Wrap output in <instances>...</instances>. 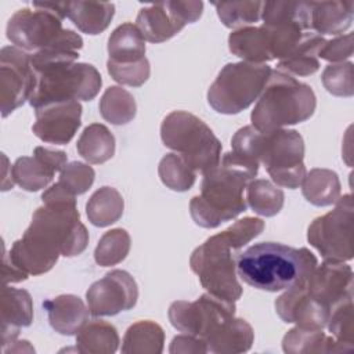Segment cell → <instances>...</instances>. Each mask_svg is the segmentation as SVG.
<instances>
[{"instance_id":"obj_35","label":"cell","mask_w":354,"mask_h":354,"mask_svg":"<svg viewBox=\"0 0 354 354\" xmlns=\"http://www.w3.org/2000/svg\"><path fill=\"white\" fill-rule=\"evenodd\" d=\"M98 109L106 122L116 126L127 124L137 113L134 97L120 86H111L104 91Z\"/></svg>"},{"instance_id":"obj_28","label":"cell","mask_w":354,"mask_h":354,"mask_svg":"<svg viewBox=\"0 0 354 354\" xmlns=\"http://www.w3.org/2000/svg\"><path fill=\"white\" fill-rule=\"evenodd\" d=\"M115 15V6L108 1H68V18L83 33L104 32Z\"/></svg>"},{"instance_id":"obj_2","label":"cell","mask_w":354,"mask_h":354,"mask_svg":"<svg viewBox=\"0 0 354 354\" xmlns=\"http://www.w3.org/2000/svg\"><path fill=\"white\" fill-rule=\"evenodd\" d=\"M264 230V221L257 217H243L223 232L212 235L198 246L191 257V270L201 285L212 295L236 301L242 295L238 281L236 259L241 249Z\"/></svg>"},{"instance_id":"obj_22","label":"cell","mask_w":354,"mask_h":354,"mask_svg":"<svg viewBox=\"0 0 354 354\" xmlns=\"http://www.w3.org/2000/svg\"><path fill=\"white\" fill-rule=\"evenodd\" d=\"M282 350L288 354H319V353H351L354 346L337 342L322 329L295 326L282 339Z\"/></svg>"},{"instance_id":"obj_39","label":"cell","mask_w":354,"mask_h":354,"mask_svg":"<svg viewBox=\"0 0 354 354\" xmlns=\"http://www.w3.org/2000/svg\"><path fill=\"white\" fill-rule=\"evenodd\" d=\"M217 10V15L224 26L231 29L246 28L256 24L261 18L263 1H221L213 3Z\"/></svg>"},{"instance_id":"obj_5","label":"cell","mask_w":354,"mask_h":354,"mask_svg":"<svg viewBox=\"0 0 354 354\" xmlns=\"http://www.w3.org/2000/svg\"><path fill=\"white\" fill-rule=\"evenodd\" d=\"M317 264V257L307 248L260 242L239 253L236 274L252 288L279 292L304 282Z\"/></svg>"},{"instance_id":"obj_8","label":"cell","mask_w":354,"mask_h":354,"mask_svg":"<svg viewBox=\"0 0 354 354\" xmlns=\"http://www.w3.org/2000/svg\"><path fill=\"white\" fill-rule=\"evenodd\" d=\"M163 144L181 155L196 173H207L221 159V142L212 129L187 111L170 112L160 124Z\"/></svg>"},{"instance_id":"obj_20","label":"cell","mask_w":354,"mask_h":354,"mask_svg":"<svg viewBox=\"0 0 354 354\" xmlns=\"http://www.w3.org/2000/svg\"><path fill=\"white\" fill-rule=\"evenodd\" d=\"M1 313V347L17 340L19 329L33 321V301L28 290L4 285L0 300Z\"/></svg>"},{"instance_id":"obj_44","label":"cell","mask_w":354,"mask_h":354,"mask_svg":"<svg viewBox=\"0 0 354 354\" xmlns=\"http://www.w3.org/2000/svg\"><path fill=\"white\" fill-rule=\"evenodd\" d=\"M353 39H354V35L347 33L344 36L342 35V36H336L332 40H326L325 46L319 53V57L322 59H326L335 64L343 62L344 59L353 55V44H354Z\"/></svg>"},{"instance_id":"obj_43","label":"cell","mask_w":354,"mask_h":354,"mask_svg":"<svg viewBox=\"0 0 354 354\" xmlns=\"http://www.w3.org/2000/svg\"><path fill=\"white\" fill-rule=\"evenodd\" d=\"M106 69L115 82L131 87L142 86L148 80L151 73L149 62L147 58L133 64H119L108 59Z\"/></svg>"},{"instance_id":"obj_38","label":"cell","mask_w":354,"mask_h":354,"mask_svg":"<svg viewBox=\"0 0 354 354\" xmlns=\"http://www.w3.org/2000/svg\"><path fill=\"white\" fill-rule=\"evenodd\" d=\"M130 235L123 228L106 231L98 241L94 250V260L101 267H111L122 263L130 250Z\"/></svg>"},{"instance_id":"obj_34","label":"cell","mask_w":354,"mask_h":354,"mask_svg":"<svg viewBox=\"0 0 354 354\" xmlns=\"http://www.w3.org/2000/svg\"><path fill=\"white\" fill-rule=\"evenodd\" d=\"M165 332L152 321H138L129 326L122 342L126 354H160L163 351Z\"/></svg>"},{"instance_id":"obj_40","label":"cell","mask_w":354,"mask_h":354,"mask_svg":"<svg viewBox=\"0 0 354 354\" xmlns=\"http://www.w3.org/2000/svg\"><path fill=\"white\" fill-rule=\"evenodd\" d=\"M353 68V62L328 65L321 76L322 84L326 88V91L336 97H351L354 94Z\"/></svg>"},{"instance_id":"obj_29","label":"cell","mask_w":354,"mask_h":354,"mask_svg":"<svg viewBox=\"0 0 354 354\" xmlns=\"http://www.w3.org/2000/svg\"><path fill=\"white\" fill-rule=\"evenodd\" d=\"M109 59L119 64H133L145 58V39L140 29L124 22L119 25L108 39Z\"/></svg>"},{"instance_id":"obj_37","label":"cell","mask_w":354,"mask_h":354,"mask_svg":"<svg viewBox=\"0 0 354 354\" xmlns=\"http://www.w3.org/2000/svg\"><path fill=\"white\" fill-rule=\"evenodd\" d=\"M158 174L167 188L177 192L188 191L196 180V171H194L184 158L176 152L166 153L160 159Z\"/></svg>"},{"instance_id":"obj_45","label":"cell","mask_w":354,"mask_h":354,"mask_svg":"<svg viewBox=\"0 0 354 354\" xmlns=\"http://www.w3.org/2000/svg\"><path fill=\"white\" fill-rule=\"evenodd\" d=\"M169 351L171 354H205L207 353V346L202 337L184 333L173 337Z\"/></svg>"},{"instance_id":"obj_16","label":"cell","mask_w":354,"mask_h":354,"mask_svg":"<svg viewBox=\"0 0 354 354\" xmlns=\"http://www.w3.org/2000/svg\"><path fill=\"white\" fill-rule=\"evenodd\" d=\"M306 292L332 311L340 301L353 297V270L343 261L324 260L303 282Z\"/></svg>"},{"instance_id":"obj_6","label":"cell","mask_w":354,"mask_h":354,"mask_svg":"<svg viewBox=\"0 0 354 354\" xmlns=\"http://www.w3.org/2000/svg\"><path fill=\"white\" fill-rule=\"evenodd\" d=\"M315 106L317 98L308 84L275 69L250 113L252 126L270 131L297 124L310 119Z\"/></svg>"},{"instance_id":"obj_24","label":"cell","mask_w":354,"mask_h":354,"mask_svg":"<svg viewBox=\"0 0 354 354\" xmlns=\"http://www.w3.org/2000/svg\"><path fill=\"white\" fill-rule=\"evenodd\" d=\"M326 40L315 32H304L293 48L283 59L278 61L277 69L296 76H310L319 69V53Z\"/></svg>"},{"instance_id":"obj_46","label":"cell","mask_w":354,"mask_h":354,"mask_svg":"<svg viewBox=\"0 0 354 354\" xmlns=\"http://www.w3.org/2000/svg\"><path fill=\"white\" fill-rule=\"evenodd\" d=\"M28 277L29 275L26 272H24L21 268H18L10 260V256L6 253V249L3 246V282H4V285L25 281V279H28Z\"/></svg>"},{"instance_id":"obj_1","label":"cell","mask_w":354,"mask_h":354,"mask_svg":"<svg viewBox=\"0 0 354 354\" xmlns=\"http://www.w3.org/2000/svg\"><path fill=\"white\" fill-rule=\"evenodd\" d=\"M88 231L80 221L76 201L43 202L32 216L24 235L10 249V260L28 275L50 271L59 256L84 252Z\"/></svg>"},{"instance_id":"obj_14","label":"cell","mask_w":354,"mask_h":354,"mask_svg":"<svg viewBox=\"0 0 354 354\" xmlns=\"http://www.w3.org/2000/svg\"><path fill=\"white\" fill-rule=\"evenodd\" d=\"M35 83L30 54L7 46L0 51V109L6 118L29 101Z\"/></svg>"},{"instance_id":"obj_26","label":"cell","mask_w":354,"mask_h":354,"mask_svg":"<svg viewBox=\"0 0 354 354\" xmlns=\"http://www.w3.org/2000/svg\"><path fill=\"white\" fill-rule=\"evenodd\" d=\"M254 332L250 324L242 318L232 317L216 333L207 337V353L214 354H238L252 347Z\"/></svg>"},{"instance_id":"obj_21","label":"cell","mask_w":354,"mask_h":354,"mask_svg":"<svg viewBox=\"0 0 354 354\" xmlns=\"http://www.w3.org/2000/svg\"><path fill=\"white\" fill-rule=\"evenodd\" d=\"M51 328L59 335L72 336L88 321L90 310L76 295H59L43 301Z\"/></svg>"},{"instance_id":"obj_3","label":"cell","mask_w":354,"mask_h":354,"mask_svg":"<svg viewBox=\"0 0 354 354\" xmlns=\"http://www.w3.org/2000/svg\"><path fill=\"white\" fill-rule=\"evenodd\" d=\"M257 171V163L232 151L224 153L220 163L203 174L201 194L189 202V213L195 224L216 228L245 212L248 203L243 191Z\"/></svg>"},{"instance_id":"obj_4","label":"cell","mask_w":354,"mask_h":354,"mask_svg":"<svg viewBox=\"0 0 354 354\" xmlns=\"http://www.w3.org/2000/svg\"><path fill=\"white\" fill-rule=\"evenodd\" d=\"M231 147L239 156L261 163L279 187L299 188L306 177L304 141L296 130L260 131L253 126H245L232 136Z\"/></svg>"},{"instance_id":"obj_13","label":"cell","mask_w":354,"mask_h":354,"mask_svg":"<svg viewBox=\"0 0 354 354\" xmlns=\"http://www.w3.org/2000/svg\"><path fill=\"white\" fill-rule=\"evenodd\" d=\"M203 11V3L196 0H166L142 7L136 18V26L151 43H163L177 35L187 24L196 22Z\"/></svg>"},{"instance_id":"obj_36","label":"cell","mask_w":354,"mask_h":354,"mask_svg":"<svg viewBox=\"0 0 354 354\" xmlns=\"http://www.w3.org/2000/svg\"><path fill=\"white\" fill-rule=\"evenodd\" d=\"M283 191L268 180H252L246 187V202L260 216L272 217L278 214L283 206Z\"/></svg>"},{"instance_id":"obj_7","label":"cell","mask_w":354,"mask_h":354,"mask_svg":"<svg viewBox=\"0 0 354 354\" xmlns=\"http://www.w3.org/2000/svg\"><path fill=\"white\" fill-rule=\"evenodd\" d=\"M33 72L29 104L35 109L55 102L91 101L102 84L100 72L84 62H51L35 66Z\"/></svg>"},{"instance_id":"obj_25","label":"cell","mask_w":354,"mask_h":354,"mask_svg":"<svg viewBox=\"0 0 354 354\" xmlns=\"http://www.w3.org/2000/svg\"><path fill=\"white\" fill-rule=\"evenodd\" d=\"M353 15V1H311V29L319 36L343 33L351 26Z\"/></svg>"},{"instance_id":"obj_10","label":"cell","mask_w":354,"mask_h":354,"mask_svg":"<svg viewBox=\"0 0 354 354\" xmlns=\"http://www.w3.org/2000/svg\"><path fill=\"white\" fill-rule=\"evenodd\" d=\"M271 72L267 64H227L207 90L209 105L224 115L242 112L261 95Z\"/></svg>"},{"instance_id":"obj_33","label":"cell","mask_w":354,"mask_h":354,"mask_svg":"<svg viewBox=\"0 0 354 354\" xmlns=\"http://www.w3.org/2000/svg\"><path fill=\"white\" fill-rule=\"evenodd\" d=\"M124 209V201L120 192L113 187L98 188L86 203L88 221L95 227H108L116 223Z\"/></svg>"},{"instance_id":"obj_15","label":"cell","mask_w":354,"mask_h":354,"mask_svg":"<svg viewBox=\"0 0 354 354\" xmlns=\"http://www.w3.org/2000/svg\"><path fill=\"white\" fill-rule=\"evenodd\" d=\"M138 286L124 270H112L91 283L86 292L90 314L94 317L116 315L137 304Z\"/></svg>"},{"instance_id":"obj_41","label":"cell","mask_w":354,"mask_h":354,"mask_svg":"<svg viewBox=\"0 0 354 354\" xmlns=\"http://www.w3.org/2000/svg\"><path fill=\"white\" fill-rule=\"evenodd\" d=\"M330 335L342 343L354 346V322H353V297H348L335 306L330 311L328 324Z\"/></svg>"},{"instance_id":"obj_31","label":"cell","mask_w":354,"mask_h":354,"mask_svg":"<svg viewBox=\"0 0 354 354\" xmlns=\"http://www.w3.org/2000/svg\"><path fill=\"white\" fill-rule=\"evenodd\" d=\"M301 192L314 206H330L342 194L339 176L329 169H311L301 183Z\"/></svg>"},{"instance_id":"obj_23","label":"cell","mask_w":354,"mask_h":354,"mask_svg":"<svg viewBox=\"0 0 354 354\" xmlns=\"http://www.w3.org/2000/svg\"><path fill=\"white\" fill-rule=\"evenodd\" d=\"M230 51L252 64H266L272 61L270 33L266 26H246L236 29L228 36Z\"/></svg>"},{"instance_id":"obj_9","label":"cell","mask_w":354,"mask_h":354,"mask_svg":"<svg viewBox=\"0 0 354 354\" xmlns=\"http://www.w3.org/2000/svg\"><path fill=\"white\" fill-rule=\"evenodd\" d=\"M15 47L33 54L41 50L79 51L83 47L80 35L62 28V19L54 12L33 7L21 8L8 19L6 29Z\"/></svg>"},{"instance_id":"obj_42","label":"cell","mask_w":354,"mask_h":354,"mask_svg":"<svg viewBox=\"0 0 354 354\" xmlns=\"http://www.w3.org/2000/svg\"><path fill=\"white\" fill-rule=\"evenodd\" d=\"M95 171L91 166L83 162H71L61 170L58 184H61L68 192L77 196L84 194L94 183Z\"/></svg>"},{"instance_id":"obj_11","label":"cell","mask_w":354,"mask_h":354,"mask_svg":"<svg viewBox=\"0 0 354 354\" xmlns=\"http://www.w3.org/2000/svg\"><path fill=\"white\" fill-rule=\"evenodd\" d=\"M335 205L333 210L313 220L307 230V241L324 260L344 263L353 259L354 203L351 194L340 196Z\"/></svg>"},{"instance_id":"obj_12","label":"cell","mask_w":354,"mask_h":354,"mask_svg":"<svg viewBox=\"0 0 354 354\" xmlns=\"http://www.w3.org/2000/svg\"><path fill=\"white\" fill-rule=\"evenodd\" d=\"M170 324L180 332L206 340L235 317V301L203 293L195 301H173L167 311Z\"/></svg>"},{"instance_id":"obj_32","label":"cell","mask_w":354,"mask_h":354,"mask_svg":"<svg viewBox=\"0 0 354 354\" xmlns=\"http://www.w3.org/2000/svg\"><path fill=\"white\" fill-rule=\"evenodd\" d=\"M76 148L79 155L88 163H105L115 153V137L106 126L91 123L80 134Z\"/></svg>"},{"instance_id":"obj_18","label":"cell","mask_w":354,"mask_h":354,"mask_svg":"<svg viewBox=\"0 0 354 354\" xmlns=\"http://www.w3.org/2000/svg\"><path fill=\"white\" fill-rule=\"evenodd\" d=\"M66 163L68 156L64 151L36 147L33 156H21L14 162L11 176L22 189L36 192L46 188Z\"/></svg>"},{"instance_id":"obj_27","label":"cell","mask_w":354,"mask_h":354,"mask_svg":"<svg viewBox=\"0 0 354 354\" xmlns=\"http://www.w3.org/2000/svg\"><path fill=\"white\" fill-rule=\"evenodd\" d=\"M263 25L268 28L296 26L311 29V1H263Z\"/></svg>"},{"instance_id":"obj_30","label":"cell","mask_w":354,"mask_h":354,"mask_svg":"<svg viewBox=\"0 0 354 354\" xmlns=\"http://www.w3.org/2000/svg\"><path fill=\"white\" fill-rule=\"evenodd\" d=\"M120 339L116 328L102 319L87 321L76 333V348L79 353L113 354Z\"/></svg>"},{"instance_id":"obj_17","label":"cell","mask_w":354,"mask_h":354,"mask_svg":"<svg viewBox=\"0 0 354 354\" xmlns=\"http://www.w3.org/2000/svg\"><path fill=\"white\" fill-rule=\"evenodd\" d=\"M36 120L32 131L44 142L65 145L68 144L82 122V105L79 101L55 102L35 109Z\"/></svg>"},{"instance_id":"obj_19","label":"cell","mask_w":354,"mask_h":354,"mask_svg":"<svg viewBox=\"0 0 354 354\" xmlns=\"http://www.w3.org/2000/svg\"><path fill=\"white\" fill-rule=\"evenodd\" d=\"M275 311L283 322L307 329H324L330 315L329 308L306 292L303 282L286 289L275 300Z\"/></svg>"}]
</instances>
